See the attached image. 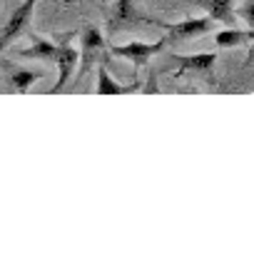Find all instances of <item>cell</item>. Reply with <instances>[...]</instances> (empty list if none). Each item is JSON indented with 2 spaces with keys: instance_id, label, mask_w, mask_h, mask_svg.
Segmentation results:
<instances>
[{
  "instance_id": "cell-1",
  "label": "cell",
  "mask_w": 254,
  "mask_h": 254,
  "mask_svg": "<svg viewBox=\"0 0 254 254\" xmlns=\"http://www.w3.org/2000/svg\"><path fill=\"white\" fill-rule=\"evenodd\" d=\"M167 45L165 38L155 40V43H142V40H132V43H125V45H112V55L122 58V60H130L135 67L147 65L162 48Z\"/></svg>"
},
{
  "instance_id": "cell-2",
  "label": "cell",
  "mask_w": 254,
  "mask_h": 254,
  "mask_svg": "<svg viewBox=\"0 0 254 254\" xmlns=\"http://www.w3.org/2000/svg\"><path fill=\"white\" fill-rule=\"evenodd\" d=\"M35 3H38V0H23V3L10 13L8 23L3 25V30H0V53H3L10 43H15V40L23 35L25 25L30 23V18H33V13H35Z\"/></svg>"
},
{
  "instance_id": "cell-3",
  "label": "cell",
  "mask_w": 254,
  "mask_h": 254,
  "mask_svg": "<svg viewBox=\"0 0 254 254\" xmlns=\"http://www.w3.org/2000/svg\"><path fill=\"white\" fill-rule=\"evenodd\" d=\"M155 20L145 18L137 8H135V0H115L112 10H110V30H130L135 25H152Z\"/></svg>"
},
{
  "instance_id": "cell-4",
  "label": "cell",
  "mask_w": 254,
  "mask_h": 254,
  "mask_svg": "<svg viewBox=\"0 0 254 254\" xmlns=\"http://www.w3.org/2000/svg\"><path fill=\"white\" fill-rule=\"evenodd\" d=\"M165 28V40L167 43H182V40H194L199 35H207L212 28H214V20L209 18H190V20H182V23H175V25H162Z\"/></svg>"
},
{
  "instance_id": "cell-5",
  "label": "cell",
  "mask_w": 254,
  "mask_h": 254,
  "mask_svg": "<svg viewBox=\"0 0 254 254\" xmlns=\"http://www.w3.org/2000/svg\"><path fill=\"white\" fill-rule=\"evenodd\" d=\"M102 50H105L102 33L97 28H87L82 33V38H80V58H77L80 60V75L77 77H82L90 67H95V63H100Z\"/></svg>"
},
{
  "instance_id": "cell-6",
  "label": "cell",
  "mask_w": 254,
  "mask_h": 254,
  "mask_svg": "<svg viewBox=\"0 0 254 254\" xmlns=\"http://www.w3.org/2000/svg\"><path fill=\"white\" fill-rule=\"evenodd\" d=\"M77 58H80V50H77L75 45H70V43L60 45V55H58V60H55V65H58V82L53 85L50 95L60 92V90L67 85V80H70V77H72V72H75Z\"/></svg>"
},
{
  "instance_id": "cell-7",
  "label": "cell",
  "mask_w": 254,
  "mask_h": 254,
  "mask_svg": "<svg viewBox=\"0 0 254 254\" xmlns=\"http://www.w3.org/2000/svg\"><path fill=\"white\" fill-rule=\"evenodd\" d=\"M194 5L202 8L207 13L209 20L222 23V25H234L237 15H234V0H194Z\"/></svg>"
},
{
  "instance_id": "cell-8",
  "label": "cell",
  "mask_w": 254,
  "mask_h": 254,
  "mask_svg": "<svg viewBox=\"0 0 254 254\" xmlns=\"http://www.w3.org/2000/svg\"><path fill=\"white\" fill-rule=\"evenodd\" d=\"M60 55V45L45 40L43 35H30V45L20 50V58L25 60H45V63H55Z\"/></svg>"
},
{
  "instance_id": "cell-9",
  "label": "cell",
  "mask_w": 254,
  "mask_h": 254,
  "mask_svg": "<svg viewBox=\"0 0 254 254\" xmlns=\"http://www.w3.org/2000/svg\"><path fill=\"white\" fill-rule=\"evenodd\" d=\"M217 55L214 53H197V55H172V63L180 67V72H202L207 75L214 67Z\"/></svg>"
},
{
  "instance_id": "cell-10",
  "label": "cell",
  "mask_w": 254,
  "mask_h": 254,
  "mask_svg": "<svg viewBox=\"0 0 254 254\" xmlns=\"http://www.w3.org/2000/svg\"><path fill=\"white\" fill-rule=\"evenodd\" d=\"M252 38H254V30L252 28H244L242 30V28L229 25V28L214 33V45L217 48H239V45H249Z\"/></svg>"
},
{
  "instance_id": "cell-11",
  "label": "cell",
  "mask_w": 254,
  "mask_h": 254,
  "mask_svg": "<svg viewBox=\"0 0 254 254\" xmlns=\"http://www.w3.org/2000/svg\"><path fill=\"white\" fill-rule=\"evenodd\" d=\"M135 90H140L137 82L135 85H120L110 77L107 67L102 63H97V87H95L97 95H127V92H135Z\"/></svg>"
},
{
  "instance_id": "cell-12",
  "label": "cell",
  "mask_w": 254,
  "mask_h": 254,
  "mask_svg": "<svg viewBox=\"0 0 254 254\" xmlns=\"http://www.w3.org/2000/svg\"><path fill=\"white\" fill-rule=\"evenodd\" d=\"M40 77H45V72L43 70H18V72H13V87L20 92V95H25L28 90H30V85H35Z\"/></svg>"
},
{
  "instance_id": "cell-13",
  "label": "cell",
  "mask_w": 254,
  "mask_h": 254,
  "mask_svg": "<svg viewBox=\"0 0 254 254\" xmlns=\"http://www.w3.org/2000/svg\"><path fill=\"white\" fill-rule=\"evenodd\" d=\"M252 8H254V0H244V5H242V10H239V15L244 18L247 28H252V25H254V15H252Z\"/></svg>"
}]
</instances>
